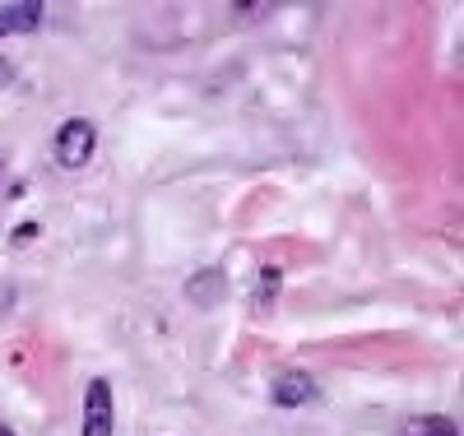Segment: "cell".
<instances>
[{
	"instance_id": "5",
	"label": "cell",
	"mask_w": 464,
	"mask_h": 436,
	"mask_svg": "<svg viewBox=\"0 0 464 436\" xmlns=\"http://www.w3.org/2000/svg\"><path fill=\"white\" fill-rule=\"evenodd\" d=\"M37 24H43V5H37V0H24V5H5V10H0V37L33 33Z\"/></svg>"
},
{
	"instance_id": "8",
	"label": "cell",
	"mask_w": 464,
	"mask_h": 436,
	"mask_svg": "<svg viewBox=\"0 0 464 436\" xmlns=\"http://www.w3.org/2000/svg\"><path fill=\"white\" fill-rule=\"evenodd\" d=\"M0 436H14V427H0Z\"/></svg>"
},
{
	"instance_id": "4",
	"label": "cell",
	"mask_w": 464,
	"mask_h": 436,
	"mask_svg": "<svg viewBox=\"0 0 464 436\" xmlns=\"http://www.w3.org/2000/svg\"><path fill=\"white\" fill-rule=\"evenodd\" d=\"M227 293V279H223V269H200L196 279L186 284V297L196 302V306H218V297Z\"/></svg>"
},
{
	"instance_id": "6",
	"label": "cell",
	"mask_w": 464,
	"mask_h": 436,
	"mask_svg": "<svg viewBox=\"0 0 464 436\" xmlns=\"http://www.w3.org/2000/svg\"><path fill=\"white\" fill-rule=\"evenodd\" d=\"M400 436H455V422L450 418H437V413L432 418H409Z\"/></svg>"
},
{
	"instance_id": "1",
	"label": "cell",
	"mask_w": 464,
	"mask_h": 436,
	"mask_svg": "<svg viewBox=\"0 0 464 436\" xmlns=\"http://www.w3.org/2000/svg\"><path fill=\"white\" fill-rule=\"evenodd\" d=\"M98 149V126L89 121V116H70V121L56 131V163L65 172H80L89 158Z\"/></svg>"
},
{
	"instance_id": "3",
	"label": "cell",
	"mask_w": 464,
	"mask_h": 436,
	"mask_svg": "<svg viewBox=\"0 0 464 436\" xmlns=\"http://www.w3.org/2000/svg\"><path fill=\"white\" fill-rule=\"evenodd\" d=\"M316 394V381H312V372H302V367H293V372H284L275 385H269V400H275L279 409H297V404H306Z\"/></svg>"
},
{
	"instance_id": "2",
	"label": "cell",
	"mask_w": 464,
	"mask_h": 436,
	"mask_svg": "<svg viewBox=\"0 0 464 436\" xmlns=\"http://www.w3.org/2000/svg\"><path fill=\"white\" fill-rule=\"evenodd\" d=\"M111 427H116L111 385L102 376H93L89 390H84V427H80V436H111Z\"/></svg>"
},
{
	"instance_id": "7",
	"label": "cell",
	"mask_w": 464,
	"mask_h": 436,
	"mask_svg": "<svg viewBox=\"0 0 464 436\" xmlns=\"http://www.w3.org/2000/svg\"><path fill=\"white\" fill-rule=\"evenodd\" d=\"M279 284H284V269H279V265L260 269V288H256V311H265L269 302L279 297Z\"/></svg>"
}]
</instances>
